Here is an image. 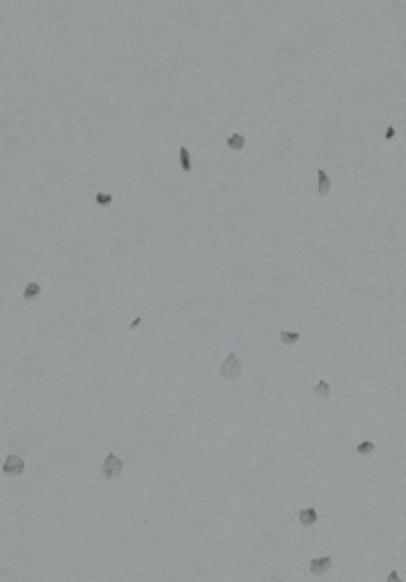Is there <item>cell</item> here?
<instances>
[{
  "mask_svg": "<svg viewBox=\"0 0 406 582\" xmlns=\"http://www.w3.org/2000/svg\"><path fill=\"white\" fill-rule=\"evenodd\" d=\"M227 146L234 152H240L246 146V138L239 133H232L227 138Z\"/></svg>",
  "mask_w": 406,
  "mask_h": 582,
  "instance_id": "obj_7",
  "label": "cell"
},
{
  "mask_svg": "<svg viewBox=\"0 0 406 582\" xmlns=\"http://www.w3.org/2000/svg\"><path fill=\"white\" fill-rule=\"evenodd\" d=\"M298 520L303 527H311V525H314L315 521H317V512H315L314 508L302 509V511L298 512Z\"/></svg>",
  "mask_w": 406,
  "mask_h": 582,
  "instance_id": "obj_6",
  "label": "cell"
},
{
  "mask_svg": "<svg viewBox=\"0 0 406 582\" xmlns=\"http://www.w3.org/2000/svg\"><path fill=\"white\" fill-rule=\"evenodd\" d=\"M94 202L98 206H101V208H107V206H110L113 202V196L112 194H105V192H98L94 197Z\"/></svg>",
  "mask_w": 406,
  "mask_h": 582,
  "instance_id": "obj_13",
  "label": "cell"
},
{
  "mask_svg": "<svg viewBox=\"0 0 406 582\" xmlns=\"http://www.w3.org/2000/svg\"><path fill=\"white\" fill-rule=\"evenodd\" d=\"M314 394L317 396L319 400H328V398L332 396V387H330V383H328L326 380H319L314 387Z\"/></svg>",
  "mask_w": 406,
  "mask_h": 582,
  "instance_id": "obj_8",
  "label": "cell"
},
{
  "mask_svg": "<svg viewBox=\"0 0 406 582\" xmlns=\"http://www.w3.org/2000/svg\"><path fill=\"white\" fill-rule=\"evenodd\" d=\"M42 293V286L38 283H28L25 288V291H23V300H26V302H30V300L37 298L38 295Z\"/></svg>",
  "mask_w": 406,
  "mask_h": 582,
  "instance_id": "obj_9",
  "label": "cell"
},
{
  "mask_svg": "<svg viewBox=\"0 0 406 582\" xmlns=\"http://www.w3.org/2000/svg\"><path fill=\"white\" fill-rule=\"evenodd\" d=\"M375 452V443L373 441H361L359 445L356 446V454L357 455H371Z\"/></svg>",
  "mask_w": 406,
  "mask_h": 582,
  "instance_id": "obj_12",
  "label": "cell"
},
{
  "mask_svg": "<svg viewBox=\"0 0 406 582\" xmlns=\"http://www.w3.org/2000/svg\"><path fill=\"white\" fill-rule=\"evenodd\" d=\"M122 471H124V462L120 460L115 454H108L107 458L103 460V464H101V476L105 479H113Z\"/></svg>",
  "mask_w": 406,
  "mask_h": 582,
  "instance_id": "obj_2",
  "label": "cell"
},
{
  "mask_svg": "<svg viewBox=\"0 0 406 582\" xmlns=\"http://www.w3.org/2000/svg\"><path fill=\"white\" fill-rule=\"evenodd\" d=\"M25 471V460L18 455H7L5 457L4 466H2V473L7 476H18Z\"/></svg>",
  "mask_w": 406,
  "mask_h": 582,
  "instance_id": "obj_3",
  "label": "cell"
},
{
  "mask_svg": "<svg viewBox=\"0 0 406 582\" xmlns=\"http://www.w3.org/2000/svg\"><path fill=\"white\" fill-rule=\"evenodd\" d=\"M330 566H332V556H323V558H315V560H312L309 568H311V574L321 575V574H324V572H328Z\"/></svg>",
  "mask_w": 406,
  "mask_h": 582,
  "instance_id": "obj_5",
  "label": "cell"
},
{
  "mask_svg": "<svg viewBox=\"0 0 406 582\" xmlns=\"http://www.w3.org/2000/svg\"><path fill=\"white\" fill-rule=\"evenodd\" d=\"M279 340L284 344V346H295L296 342L300 340V333L296 331H290V329H282L281 333H279Z\"/></svg>",
  "mask_w": 406,
  "mask_h": 582,
  "instance_id": "obj_10",
  "label": "cell"
},
{
  "mask_svg": "<svg viewBox=\"0 0 406 582\" xmlns=\"http://www.w3.org/2000/svg\"><path fill=\"white\" fill-rule=\"evenodd\" d=\"M220 375L225 380H237L242 375V363L234 352H228L220 366Z\"/></svg>",
  "mask_w": 406,
  "mask_h": 582,
  "instance_id": "obj_1",
  "label": "cell"
},
{
  "mask_svg": "<svg viewBox=\"0 0 406 582\" xmlns=\"http://www.w3.org/2000/svg\"><path fill=\"white\" fill-rule=\"evenodd\" d=\"M180 167H182V171H185V173H188V171H192V161H190V152L186 150L185 145L180 146Z\"/></svg>",
  "mask_w": 406,
  "mask_h": 582,
  "instance_id": "obj_11",
  "label": "cell"
},
{
  "mask_svg": "<svg viewBox=\"0 0 406 582\" xmlns=\"http://www.w3.org/2000/svg\"><path fill=\"white\" fill-rule=\"evenodd\" d=\"M332 192V180H330V176H328V173L323 169V167H319L317 169V194H319L321 197L328 196Z\"/></svg>",
  "mask_w": 406,
  "mask_h": 582,
  "instance_id": "obj_4",
  "label": "cell"
},
{
  "mask_svg": "<svg viewBox=\"0 0 406 582\" xmlns=\"http://www.w3.org/2000/svg\"><path fill=\"white\" fill-rule=\"evenodd\" d=\"M140 325H141V317H136V319H134L133 323H131V325H129V329H136Z\"/></svg>",
  "mask_w": 406,
  "mask_h": 582,
  "instance_id": "obj_15",
  "label": "cell"
},
{
  "mask_svg": "<svg viewBox=\"0 0 406 582\" xmlns=\"http://www.w3.org/2000/svg\"><path fill=\"white\" fill-rule=\"evenodd\" d=\"M394 134H396V129H394V127H392V126H390V127H389V129H387V133H386V138H387V140H392V136H394Z\"/></svg>",
  "mask_w": 406,
  "mask_h": 582,
  "instance_id": "obj_16",
  "label": "cell"
},
{
  "mask_svg": "<svg viewBox=\"0 0 406 582\" xmlns=\"http://www.w3.org/2000/svg\"><path fill=\"white\" fill-rule=\"evenodd\" d=\"M386 582H405V581H401V579H399V575H398V572H396V570H392Z\"/></svg>",
  "mask_w": 406,
  "mask_h": 582,
  "instance_id": "obj_14",
  "label": "cell"
},
{
  "mask_svg": "<svg viewBox=\"0 0 406 582\" xmlns=\"http://www.w3.org/2000/svg\"><path fill=\"white\" fill-rule=\"evenodd\" d=\"M279 582H281V581H279Z\"/></svg>",
  "mask_w": 406,
  "mask_h": 582,
  "instance_id": "obj_17",
  "label": "cell"
}]
</instances>
